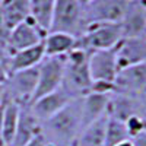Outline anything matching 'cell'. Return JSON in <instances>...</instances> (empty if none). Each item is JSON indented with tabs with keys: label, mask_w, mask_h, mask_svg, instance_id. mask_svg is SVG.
Segmentation results:
<instances>
[{
	"label": "cell",
	"mask_w": 146,
	"mask_h": 146,
	"mask_svg": "<svg viewBox=\"0 0 146 146\" xmlns=\"http://www.w3.org/2000/svg\"><path fill=\"white\" fill-rule=\"evenodd\" d=\"M82 130L80 98L72 100L56 115L41 123V135L48 146H73Z\"/></svg>",
	"instance_id": "6da1fadb"
},
{
	"label": "cell",
	"mask_w": 146,
	"mask_h": 146,
	"mask_svg": "<svg viewBox=\"0 0 146 146\" xmlns=\"http://www.w3.org/2000/svg\"><path fill=\"white\" fill-rule=\"evenodd\" d=\"M89 54L76 47L64 57V72L60 89H63L72 100L82 98L94 88L89 73Z\"/></svg>",
	"instance_id": "7a4b0ae2"
},
{
	"label": "cell",
	"mask_w": 146,
	"mask_h": 146,
	"mask_svg": "<svg viewBox=\"0 0 146 146\" xmlns=\"http://www.w3.org/2000/svg\"><path fill=\"white\" fill-rule=\"evenodd\" d=\"M123 40L120 23H91L85 28L80 36L76 38V47L94 53L110 50L118 45Z\"/></svg>",
	"instance_id": "3957f363"
},
{
	"label": "cell",
	"mask_w": 146,
	"mask_h": 146,
	"mask_svg": "<svg viewBox=\"0 0 146 146\" xmlns=\"http://www.w3.org/2000/svg\"><path fill=\"white\" fill-rule=\"evenodd\" d=\"M115 47L110 50L94 51L89 54V73L92 78V91L113 92V85L118 73Z\"/></svg>",
	"instance_id": "277c9868"
},
{
	"label": "cell",
	"mask_w": 146,
	"mask_h": 146,
	"mask_svg": "<svg viewBox=\"0 0 146 146\" xmlns=\"http://www.w3.org/2000/svg\"><path fill=\"white\" fill-rule=\"evenodd\" d=\"M85 28L83 6L79 0H56L50 32H64L78 38Z\"/></svg>",
	"instance_id": "5b68a950"
},
{
	"label": "cell",
	"mask_w": 146,
	"mask_h": 146,
	"mask_svg": "<svg viewBox=\"0 0 146 146\" xmlns=\"http://www.w3.org/2000/svg\"><path fill=\"white\" fill-rule=\"evenodd\" d=\"M36 83H38V66L10 73L5 82L7 100L15 101L19 105H28L34 98Z\"/></svg>",
	"instance_id": "8992f818"
},
{
	"label": "cell",
	"mask_w": 146,
	"mask_h": 146,
	"mask_svg": "<svg viewBox=\"0 0 146 146\" xmlns=\"http://www.w3.org/2000/svg\"><path fill=\"white\" fill-rule=\"evenodd\" d=\"M131 0H94L83 7L85 25L120 23Z\"/></svg>",
	"instance_id": "52a82bcc"
},
{
	"label": "cell",
	"mask_w": 146,
	"mask_h": 146,
	"mask_svg": "<svg viewBox=\"0 0 146 146\" xmlns=\"http://www.w3.org/2000/svg\"><path fill=\"white\" fill-rule=\"evenodd\" d=\"M64 57L66 56L44 57L41 60V63L38 64V83H36V89L32 101L60 89L64 72Z\"/></svg>",
	"instance_id": "ba28073f"
},
{
	"label": "cell",
	"mask_w": 146,
	"mask_h": 146,
	"mask_svg": "<svg viewBox=\"0 0 146 146\" xmlns=\"http://www.w3.org/2000/svg\"><path fill=\"white\" fill-rule=\"evenodd\" d=\"M45 35L47 34L28 16L21 23H18V25L12 29V32L9 34V38H7V42H6L7 54L10 56V54L18 53L21 50H25V48L34 47L36 44H41Z\"/></svg>",
	"instance_id": "9c48e42d"
},
{
	"label": "cell",
	"mask_w": 146,
	"mask_h": 146,
	"mask_svg": "<svg viewBox=\"0 0 146 146\" xmlns=\"http://www.w3.org/2000/svg\"><path fill=\"white\" fill-rule=\"evenodd\" d=\"M145 88H146V62L120 69L113 85V92L136 96Z\"/></svg>",
	"instance_id": "30bf717a"
},
{
	"label": "cell",
	"mask_w": 146,
	"mask_h": 146,
	"mask_svg": "<svg viewBox=\"0 0 146 146\" xmlns=\"http://www.w3.org/2000/svg\"><path fill=\"white\" fill-rule=\"evenodd\" d=\"M70 101H72V98L63 89H57L51 94H47L44 96H40V98L34 100L28 105L31 108V111L34 113V115L38 118L41 123H44L48 118L56 115L60 110L64 108Z\"/></svg>",
	"instance_id": "8fae6325"
},
{
	"label": "cell",
	"mask_w": 146,
	"mask_h": 146,
	"mask_svg": "<svg viewBox=\"0 0 146 146\" xmlns=\"http://www.w3.org/2000/svg\"><path fill=\"white\" fill-rule=\"evenodd\" d=\"M118 69L146 62V36L123 38L115 47Z\"/></svg>",
	"instance_id": "7c38bea8"
},
{
	"label": "cell",
	"mask_w": 146,
	"mask_h": 146,
	"mask_svg": "<svg viewBox=\"0 0 146 146\" xmlns=\"http://www.w3.org/2000/svg\"><path fill=\"white\" fill-rule=\"evenodd\" d=\"M111 92H100L91 91L89 94L83 95L80 98V108H82V121L83 129L92 124L94 121L107 115V108Z\"/></svg>",
	"instance_id": "4fadbf2b"
},
{
	"label": "cell",
	"mask_w": 146,
	"mask_h": 146,
	"mask_svg": "<svg viewBox=\"0 0 146 146\" xmlns=\"http://www.w3.org/2000/svg\"><path fill=\"white\" fill-rule=\"evenodd\" d=\"M41 133V121L34 115L29 105H21L19 120L15 131V137L10 146H27L35 136Z\"/></svg>",
	"instance_id": "5bb4252c"
},
{
	"label": "cell",
	"mask_w": 146,
	"mask_h": 146,
	"mask_svg": "<svg viewBox=\"0 0 146 146\" xmlns=\"http://www.w3.org/2000/svg\"><path fill=\"white\" fill-rule=\"evenodd\" d=\"M45 57L44 54V45L36 44L34 47L25 48L21 50L18 53L10 54L9 58L6 60V69H7V76L13 72H19V70H27V69H32L36 67L41 60Z\"/></svg>",
	"instance_id": "9a60e30c"
},
{
	"label": "cell",
	"mask_w": 146,
	"mask_h": 146,
	"mask_svg": "<svg viewBox=\"0 0 146 146\" xmlns=\"http://www.w3.org/2000/svg\"><path fill=\"white\" fill-rule=\"evenodd\" d=\"M42 45L45 57H62L76 48V36L64 32H47Z\"/></svg>",
	"instance_id": "2e32d148"
},
{
	"label": "cell",
	"mask_w": 146,
	"mask_h": 146,
	"mask_svg": "<svg viewBox=\"0 0 146 146\" xmlns=\"http://www.w3.org/2000/svg\"><path fill=\"white\" fill-rule=\"evenodd\" d=\"M21 105L15 101L6 100L2 114V130H0V142L5 146H10L12 140L15 137V131L19 120Z\"/></svg>",
	"instance_id": "e0dca14e"
},
{
	"label": "cell",
	"mask_w": 146,
	"mask_h": 146,
	"mask_svg": "<svg viewBox=\"0 0 146 146\" xmlns=\"http://www.w3.org/2000/svg\"><path fill=\"white\" fill-rule=\"evenodd\" d=\"M54 7L56 0H29L28 16L47 34L50 32Z\"/></svg>",
	"instance_id": "ac0fdd59"
},
{
	"label": "cell",
	"mask_w": 146,
	"mask_h": 146,
	"mask_svg": "<svg viewBox=\"0 0 146 146\" xmlns=\"http://www.w3.org/2000/svg\"><path fill=\"white\" fill-rule=\"evenodd\" d=\"M108 115L94 121L92 124L86 126L75 142L73 146H105V126Z\"/></svg>",
	"instance_id": "d6986e66"
},
{
	"label": "cell",
	"mask_w": 146,
	"mask_h": 146,
	"mask_svg": "<svg viewBox=\"0 0 146 146\" xmlns=\"http://www.w3.org/2000/svg\"><path fill=\"white\" fill-rule=\"evenodd\" d=\"M126 140H130V135L126 123L108 117L107 126H105V146H115Z\"/></svg>",
	"instance_id": "ffe728a7"
},
{
	"label": "cell",
	"mask_w": 146,
	"mask_h": 146,
	"mask_svg": "<svg viewBox=\"0 0 146 146\" xmlns=\"http://www.w3.org/2000/svg\"><path fill=\"white\" fill-rule=\"evenodd\" d=\"M136 98H137V104H139V114L146 121V88L139 95H136Z\"/></svg>",
	"instance_id": "44dd1931"
},
{
	"label": "cell",
	"mask_w": 146,
	"mask_h": 146,
	"mask_svg": "<svg viewBox=\"0 0 146 146\" xmlns=\"http://www.w3.org/2000/svg\"><path fill=\"white\" fill-rule=\"evenodd\" d=\"M130 142L133 146H146V129L137 133V135H135L130 139Z\"/></svg>",
	"instance_id": "7402d4cb"
},
{
	"label": "cell",
	"mask_w": 146,
	"mask_h": 146,
	"mask_svg": "<svg viewBox=\"0 0 146 146\" xmlns=\"http://www.w3.org/2000/svg\"><path fill=\"white\" fill-rule=\"evenodd\" d=\"M27 146H48V143L45 142V139L42 137V135L40 133V135H38V136H35L31 142H28Z\"/></svg>",
	"instance_id": "603a6c76"
},
{
	"label": "cell",
	"mask_w": 146,
	"mask_h": 146,
	"mask_svg": "<svg viewBox=\"0 0 146 146\" xmlns=\"http://www.w3.org/2000/svg\"><path fill=\"white\" fill-rule=\"evenodd\" d=\"M7 79V69L5 66V63L0 60V83H5Z\"/></svg>",
	"instance_id": "cb8c5ba5"
},
{
	"label": "cell",
	"mask_w": 146,
	"mask_h": 146,
	"mask_svg": "<svg viewBox=\"0 0 146 146\" xmlns=\"http://www.w3.org/2000/svg\"><path fill=\"white\" fill-rule=\"evenodd\" d=\"M7 100L6 96V88H5V83H0V107H3L5 102Z\"/></svg>",
	"instance_id": "d4e9b609"
},
{
	"label": "cell",
	"mask_w": 146,
	"mask_h": 146,
	"mask_svg": "<svg viewBox=\"0 0 146 146\" xmlns=\"http://www.w3.org/2000/svg\"><path fill=\"white\" fill-rule=\"evenodd\" d=\"M91 2H94V0H79V3H80L83 7H85V6H88Z\"/></svg>",
	"instance_id": "484cf974"
},
{
	"label": "cell",
	"mask_w": 146,
	"mask_h": 146,
	"mask_svg": "<svg viewBox=\"0 0 146 146\" xmlns=\"http://www.w3.org/2000/svg\"><path fill=\"white\" fill-rule=\"evenodd\" d=\"M115 146H133V145H131L130 140H126V142H121V143H118V145H115Z\"/></svg>",
	"instance_id": "4316f807"
},
{
	"label": "cell",
	"mask_w": 146,
	"mask_h": 146,
	"mask_svg": "<svg viewBox=\"0 0 146 146\" xmlns=\"http://www.w3.org/2000/svg\"><path fill=\"white\" fill-rule=\"evenodd\" d=\"M3 2H5V0H0V5H2V3H3Z\"/></svg>",
	"instance_id": "83f0119b"
},
{
	"label": "cell",
	"mask_w": 146,
	"mask_h": 146,
	"mask_svg": "<svg viewBox=\"0 0 146 146\" xmlns=\"http://www.w3.org/2000/svg\"><path fill=\"white\" fill-rule=\"evenodd\" d=\"M2 146H5V145H2Z\"/></svg>",
	"instance_id": "f1b7e54d"
},
{
	"label": "cell",
	"mask_w": 146,
	"mask_h": 146,
	"mask_svg": "<svg viewBox=\"0 0 146 146\" xmlns=\"http://www.w3.org/2000/svg\"><path fill=\"white\" fill-rule=\"evenodd\" d=\"M0 146H2V145H0Z\"/></svg>",
	"instance_id": "f546056e"
}]
</instances>
